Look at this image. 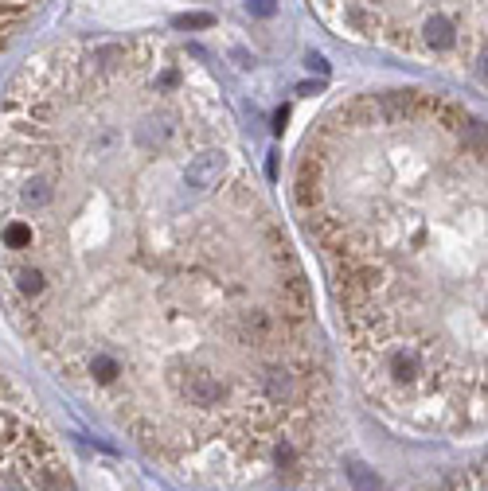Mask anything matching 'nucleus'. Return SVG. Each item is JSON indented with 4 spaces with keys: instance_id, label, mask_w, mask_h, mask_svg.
I'll return each mask as SVG.
<instances>
[{
    "instance_id": "obj_1",
    "label": "nucleus",
    "mask_w": 488,
    "mask_h": 491,
    "mask_svg": "<svg viewBox=\"0 0 488 491\" xmlns=\"http://www.w3.org/2000/svg\"><path fill=\"white\" fill-rule=\"evenodd\" d=\"M0 301L176 476L238 487L317 453L328 363L309 281L192 47L67 39L12 74Z\"/></svg>"
},
{
    "instance_id": "obj_2",
    "label": "nucleus",
    "mask_w": 488,
    "mask_h": 491,
    "mask_svg": "<svg viewBox=\"0 0 488 491\" xmlns=\"http://www.w3.org/2000/svg\"><path fill=\"white\" fill-rule=\"evenodd\" d=\"M293 203L360 386L418 433L488 425V121L415 86L309 125Z\"/></svg>"
},
{
    "instance_id": "obj_3",
    "label": "nucleus",
    "mask_w": 488,
    "mask_h": 491,
    "mask_svg": "<svg viewBox=\"0 0 488 491\" xmlns=\"http://www.w3.org/2000/svg\"><path fill=\"white\" fill-rule=\"evenodd\" d=\"M332 31L488 90V0H309Z\"/></svg>"
},
{
    "instance_id": "obj_4",
    "label": "nucleus",
    "mask_w": 488,
    "mask_h": 491,
    "mask_svg": "<svg viewBox=\"0 0 488 491\" xmlns=\"http://www.w3.org/2000/svg\"><path fill=\"white\" fill-rule=\"evenodd\" d=\"M0 491H71V468L36 402L0 374Z\"/></svg>"
},
{
    "instance_id": "obj_5",
    "label": "nucleus",
    "mask_w": 488,
    "mask_h": 491,
    "mask_svg": "<svg viewBox=\"0 0 488 491\" xmlns=\"http://www.w3.org/2000/svg\"><path fill=\"white\" fill-rule=\"evenodd\" d=\"M44 8L47 0H0V51H8L12 39L24 36Z\"/></svg>"
},
{
    "instance_id": "obj_6",
    "label": "nucleus",
    "mask_w": 488,
    "mask_h": 491,
    "mask_svg": "<svg viewBox=\"0 0 488 491\" xmlns=\"http://www.w3.org/2000/svg\"><path fill=\"white\" fill-rule=\"evenodd\" d=\"M348 480H352V484L360 487V491H383L379 476L367 468V464H360V460H352V464H348Z\"/></svg>"
},
{
    "instance_id": "obj_7",
    "label": "nucleus",
    "mask_w": 488,
    "mask_h": 491,
    "mask_svg": "<svg viewBox=\"0 0 488 491\" xmlns=\"http://www.w3.org/2000/svg\"><path fill=\"white\" fill-rule=\"evenodd\" d=\"M461 491H488V464L481 468V476H477L473 484H461Z\"/></svg>"
}]
</instances>
